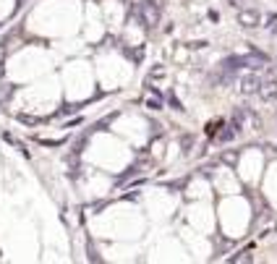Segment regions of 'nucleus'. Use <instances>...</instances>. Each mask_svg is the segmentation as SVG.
I'll use <instances>...</instances> for the list:
<instances>
[{
  "mask_svg": "<svg viewBox=\"0 0 277 264\" xmlns=\"http://www.w3.org/2000/svg\"><path fill=\"white\" fill-rule=\"evenodd\" d=\"M3 55H6V50H3V48H0V60H3Z\"/></svg>",
  "mask_w": 277,
  "mask_h": 264,
  "instance_id": "7",
  "label": "nucleus"
},
{
  "mask_svg": "<svg viewBox=\"0 0 277 264\" xmlns=\"http://www.w3.org/2000/svg\"><path fill=\"white\" fill-rule=\"evenodd\" d=\"M238 24L246 26V29H256V26H261V13L259 11H251V8H243L238 13Z\"/></svg>",
  "mask_w": 277,
  "mask_h": 264,
  "instance_id": "4",
  "label": "nucleus"
},
{
  "mask_svg": "<svg viewBox=\"0 0 277 264\" xmlns=\"http://www.w3.org/2000/svg\"><path fill=\"white\" fill-rule=\"evenodd\" d=\"M230 6H236V8H241V6H243V0H230Z\"/></svg>",
  "mask_w": 277,
  "mask_h": 264,
  "instance_id": "5",
  "label": "nucleus"
},
{
  "mask_svg": "<svg viewBox=\"0 0 277 264\" xmlns=\"http://www.w3.org/2000/svg\"><path fill=\"white\" fill-rule=\"evenodd\" d=\"M261 79H264V76H261V73H256V71L243 73L241 79H238V92H241L243 97L256 95V92H259V84H261Z\"/></svg>",
  "mask_w": 277,
  "mask_h": 264,
  "instance_id": "2",
  "label": "nucleus"
},
{
  "mask_svg": "<svg viewBox=\"0 0 277 264\" xmlns=\"http://www.w3.org/2000/svg\"><path fill=\"white\" fill-rule=\"evenodd\" d=\"M160 13H162V0H142L138 3V16L147 26H157L160 24Z\"/></svg>",
  "mask_w": 277,
  "mask_h": 264,
  "instance_id": "1",
  "label": "nucleus"
},
{
  "mask_svg": "<svg viewBox=\"0 0 277 264\" xmlns=\"http://www.w3.org/2000/svg\"><path fill=\"white\" fill-rule=\"evenodd\" d=\"M269 29H272V34L277 37V24H269Z\"/></svg>",
  "mask_w": 277,
  "mask_h": 264,
  "instance_id": "6",
  "label": "nucleus"
},
{
  "mask_svg": "<svg viewBox=\"0 0 277 264\" xmlns=\"http://www.w3.org/2000/svg\"><path fill=\"white\" fill-rule=\"evenodd\" d=\"M256 95H259V100H264V102H274L277 100V79H261Z\"/></svg>",
  "mask_w": 277,
  "mask_h": 264,
  "instance_id": "3",
  "label": "nucleus"
}]
</instances>
